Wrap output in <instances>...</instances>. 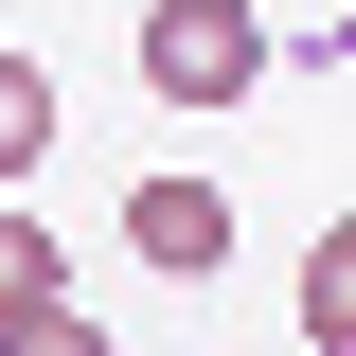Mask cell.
I'll return each mask as SVG.
<instances>
[{
	"label": "cell",
	"mask_w": 356,
	"mask_h": 356,
	"mask_svg": "<svg viewBox=\"0 0 356 356\" xmlns=\"http://www.w3.org/2000/svg\"><path fill=\"white\" fill-rule=\"evenodd\" d=\"M267 72H285V54H267V18H250V0H143V89H161L178 125L250 107Z\"/></svg>",
	"instance_id": "obj_1"
},
{
	"label": "cell",
	"mask_w": 356,
	"mask_h": 356,
	"mask_svg": "<svg viewBox=\"0 0 356 356\" xmlns=\"http://www.w3.org/2000/svg\"><path fill=\"white\" fill-rule=\"evenodd\" d=\"M125 267H161V285H214L232 267V178H125Z\"/></svg>",
	"instance_id": "obj_2"
},
{
	"label": "cell",
	"mask_w": 356,
	"mask_h": 356,
	"mask_svg": "<svg viewBox=\"0 0 356 356\" xmlns=\"http://www.w3.org/2000/svg\"><path fill=\"white\" fill-rule=\"evenodd\" d=\"M0 356H107V321L72 303V250H54L36 214H18V250H0Z\"/></svg>",
	"instance_id": "obj_3"
},
{
	"label": "cell",
	"mask_w": 356,
	"mask_h": 356,
	"mask_svg": "<svg viewBox=\"0 0 356 356\" xmlns=\"http://www.w3.org/2000/svg\"><path fill=\"white\" fill-rule=\"evenodd\" d=\"M54 143H72V89H54L36 54H0V178H36Z\"/></svg>",
	"instance_id": "obj_4"
},
{
	"label": "cell",
	"mask_w": 356,
	"mask_h": 356,
	"mask_svg": "<svg viewBox=\"0 0 356 356\" xmlns=\"http://www.w3.org/2000/svg\"><path fill=\"white\" fill-rule=\"evenodd\" d=\"M303 339H321V356H356V214L303 250Z\"/></svg>",
	"instance_id": "obj_5"
},
{
	"label": "cell",
	"mask_w": 356,
	"mask_h": 356,
	"mask_svg": "<svg viewBox=\"0 0 356 356\" xmlns=\"http://www.w3.org/2000/svg\"><path fill=\"white\" fill-rule=\"evenodd\" d=\"M0 250H18V178H0Z\"/></svg>",
	"instance_id": "obj_6"
}]
</instances>
